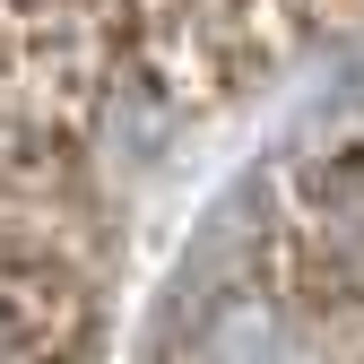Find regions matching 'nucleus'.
Instances as JSON below:
<instances>
[{
  "instance_id": "obj_1",
  "label": "nucleus",
  "mask_w": 364,
  "mask_h": 364,
  "mask_svg": "<svg viewBox=\"0 0 364 364\" xmlns=\"http://www.w3.org/2000/svg\"><path fill=\"white\" fill-rule=\"evenodd\" d=\"M0 364H53V321L0 287Z\"/></svg>"
}]
</instances>
